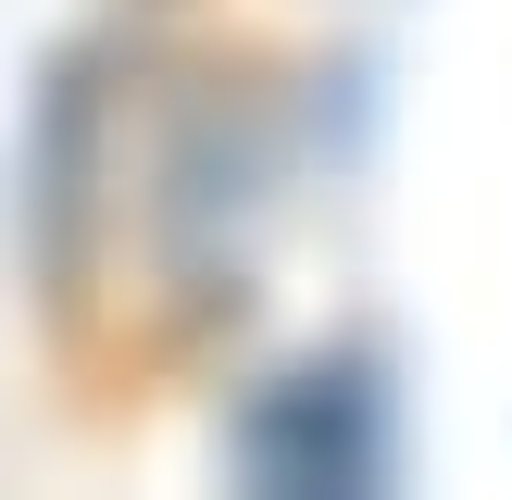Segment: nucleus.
<instances>
[{
  "mask_svg": "<svg viewBox=\"0 0 512 500\" xmlns=\"http://www.w3.org/2000/svg\"><path fill=\"white\" fill-rule=\"evenodd\" d=\"M225 463L250 488H388L400 463V400L375 350H313V363L263 375L225 413Z\"/></svg>",
  "mask_w": 512,
  "mask_h": 500,
  "instance_id": "f257e3e1",
  "label": "nucleus"
},
{
  "mask_svg": "<svg viewBox=\"0 0 512 500\" xmlns=\"http://www.w3.org/2000/svg\"><path fill=\"white\" fill-rule=\"evenodd\" d=\"M88 63H63L50 75V113H38V175H50V275H75V213H88Z\"/></svg>",
  "mask_w": 512,
  "mask_h": 500,
  "instance_id": "f03ea898",
  "label": "nucleus"
}]
</instances>
